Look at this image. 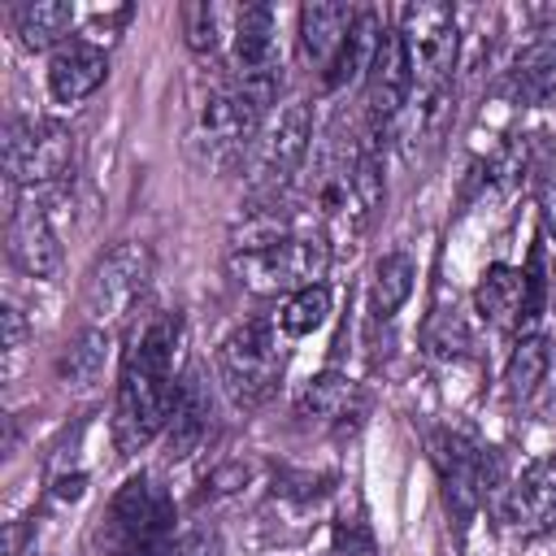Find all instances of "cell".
<instances>
[{
  "label": "cell",
  "instance_id": "obj_2",
  "mask_svg": "<svg viewBox=\"0 0 556 556\" xmlns=\"http://www.w3.org/2000/svg\"><path fill=\"white\" fill-rule=\"evenodd\" d=\"M269 117V104L261 96H252L243 83L226 78L217 83L204 104L195 109V122H191V135H187V148L191 156L208 169V174H222V169H235L243 165L256 130L265 126Z\"/></svg>",
  "mask_w": 556,
  "mask_h": 556
},
{
  "label": "cell",
  "instance_id": "obj_25",
  "mask_svg": "<svg viewBox=\"0 0 556 556\" xmlns=\"http://www.w3.org/2000/svg\"><path fill=\"white\" fill-rule=\"evenodd\" d=\"M413 278H417L413 256L408 252H387L369 274V313L378 321H391L404 308V300L413 295Z\"/></svg>",
  "mask_w": 556,
  "mask_h": 556
},
{
  "label": "cell",
  "instance_id": "obj_19",
  "mask_svg": "<svg viewBox=\"0 0 556 556\" xmlns=\"http://www.w3.org/2000/svg\"><path fill=\"white\" fill-rule=\"evenodd\" d=\"M365 413V395L356 382H348L343 374H321L304 387L300 404H295V417L304 421H317V426H348V417L356 421Z\"/></svg>",
  "mask_w": 556,
  "mask_h": 556
},
{
  "label": "cell",
  "instance_id": "obj_31",
  "mask_svg": "<svg viewBox=\"0 0 556 556\" xmlns=\"http://www.w3.org/2000/svg\"><path fill=\"white\" fill-rule=\"evenodd\" d=\"M174 556H222V539L208 526H195L174 539Z\"/></svg>",
  "mask_w": 556,
  "mask_h": 556
},
{
  "label": "cell",
  "instance_id": "obj_16",
  "mask_svg": "<svg viewBox=\"0 0 556 556\" xmlns=\"http://www.w3.org/2000/svg\"><path fill=\"white\" fill-rule=\"evenodd\" d=\"M473 308L486 326L495 330H521V308H526V274L517 265H486L478 287H473Z\"/></svg>",
  "mask_w": 556,
  "mask_h": 556
},
{
  "label": "cell",
  "instance_id": "obj_30",
  "mask_svg": "<svg viewBox=\"0 0 556 556\" xmlns=\"http://www.w3.org/2000/svg\"><path fill=\"white\" fill-rule=\"evenodd\" d=\"M334 556H374V534H369V526L365 521H348V517H339L334 521Z\"/></svg>",
  "mask_w": 556,
  "mask_h": 556
},
{
  "label": "cell",
  "instance_id": "obj_13",
  "mask_svg": "<svg viewBox=\"0 0 556 556\" xmlns=\"http://www.w3.org/2000/svg\"><path fill=\"white\" fill-rule=\"evenodd\" d=\"M413 96V70H408V56H404V43L395 30L382 35L378 43V56L365 74V122H369V135L365 139H378L408 104Z\"/></svg>",
  "mask_w": 556,
  "mask_h": 556
},
{
  "label": "cell",
  "instance_id": "obj_22",
  "mask_svg": "<svg viewBox=\"0 0 556 556\" xmlns=\"http://www.w3.org/2000/svg\"><path fill=\"white\" fill-rule=\"evenodd\" d=\"M547 369H552V343L539 330L521 334L508 365H504V400L508 404H530L534 391L547 382Z\"/></svg>",
  "mask_w": 556,
  "mask_h": 556
},
{
  "label": "cell",
  "instance_id": "obj_9",
  "mask_svg": "<svg viewBox=\"0 0 556 556\" xmlns=\"http://www.w3.org/2000/svg\"><path fill=\"white\" fill-rule=\"evenodd\" d=\"M395 35L404 43V56H408V70H413V87L417 91H447V78H452V65H456V48H460L456 13L447 4H430V0L404 4Z\"/></svg>",
  "mask_w": 556,
  "mask_h": 556
},
{
  "label": "cell",
  "instance_id": "obj_17",
  "mask_svg": "<svg viewBox=\"0 0 556 556\" xmlns=\"http://www.w3.org/2000/svg\"><path fill=\"white\" fill-rule=\"evenodd\" d=\"M208 421H213L208 391L200 387L195 374H187L178 382V400H174V413L165 421V456L169 460H187L191 452H200V443L208 439Z\"/></svg>",
  "mask_w": 556,
  "mask_h": 556
},
{
  "label": "cell",
  "instance_id": "obj_18",
  "mask_svg": "<svg viewBox=\"0 0 556 556\" xmlns=\"http://www.w3.org/2000/svg\"><path fill=\"white\" fill-rule=\"evenodd\" d=\"M356 22V9L352 4H304L300 9V48L304 56L313 61V70H330L348 30Z\"/></svg>",
  "mask_w": 556,
  "mask_h": 556
},
{
  "label": "cell",
  "instance_id": "obj_21",
  "mask_svg": "<svg viewBox=\"0 0 556 556\" xmlns=\"http://www.w3.org/2000/svg\"><path fill=\"white\" fill-rule=\"evenodd\" d=\"M70 26H74V4H65V0H30V4L13 9L17 43L30 52H48V48L56 52L70 39Z\"/></svg>",
  "mask_w": 556,
  "mask_h": 556
},
{
  "label": "cell",
  "instance_id": "obj_27",
  "mask_svg": "<svg viewBox=\"0 0 556 556\" xmlns=\"http://www.w3.org/2000/svg\"><path fill=\"white\" fill-rule=\"evenodd\" d=\"M222 22H230V13H222L217 4H187L182 9V26H187V48L191 52H217L222 35Z\"/></svg>",
  "mask_w": 556,
  "mask_h": 556
},
{
  "label": "cell",
  "instance_id": "obj_26",
  "mask_svg": "<svg viewBox=\"0 0 556 556\" xmlns=\"http://www.w3.org/2000/svg\"><path fill=\"white\" fill-rule=\"evenodd\" d=\"M330 317V287L326 282H313V287H300L282 300L278 308V330L300 339V334H313L321 321Z\"/></svg>",
  "mask_w": 556,
  "mask_h": 556
},
{
  "label": "cell",
  "instance_id": "obj_32",
  "mask_svg": "<svg viewBox=\"0 0 556 556\" xmlns=\"http://www.w3.org/2000/svg\"><path fill=\"white\" fill-rule=\"evenodd\" d=\"M539 208H543V226L556 235V161L539 178Z\"/></svg>",
  "mask_w": 556,
  "mask_h": 556
},
{
  "label": "cell",
  "instance_id": "obj_4",
  "mask_svg": "<svg viewBox=\"0 0 556 556\" xmlns=\"http://www.w3.org/2000/svg\"><path fill=\"white\" fill-rule=\"evenodd\" d=\"M287 356L269 321H243L217 343V382L235 408H261L282 382Z\"/></svg>",
  "mask_w": 556,
  "mask_h": 556
},
{
  "label": "cell",
  "instance_id": "obj_12",
  "mask_svg": "<svg viewBox=\"0 0 556 556\" xmlns=\"http://www.w3.org/2000/svg\"><path fill=\"white\" fill-rule=\"evenodd\" d=\"M500 521L521 539H539L556 530V456H539L513 478Z\"/></svg>",
  "mask_w": 556,
  "mask_h": 556
},
{
  "label": "cell",
  "instance_id": "obj_6",
  "mask_svg": "<svg viewBox=\"0 0 556 556\" xmlns=\"http://www.w3.org/2000/svg\"><path fill=\"white\" fill-rule=\"evenodd\" d=\"M4 174L30 195L56 191L74 174V135L52 117H13L4 126Z\"/></svg>",
  "mask_w": 556,
  "mask_h": 556
},
{
  "label": "cell",
  "instance_id": "obj_7",
  "mask_svg": "<svg viewBox=\"0 0 556 556\" xmlns=\"http://www.w3.org/2000/svg\"><path fill=\"white\" fill-rule=\"evenodd\" d=\"M100 534H104L109 556H135V552L174 543V504L165 486H156L148 473L126 478L117 495L109 500Z\"/></svg>",
  "mask_w": 556,
  "mask_h": 556
},
{
  "label": "cell",
  "instance_id": "obj_33",
  "mask_svg": "<svg viewBox=\"0 0 556 556\" xmlns=\"http://www.w3.org/2000/svg\"><path fill=\"white\" fill-rule=\"evenodd\" d=\"M135 556H174V543H165V547H148V552H135Z\"/></svg>",
  "mask_w": 556,
  "mask_h": 556
},
{
  "label": "cell",
  "instance_id": "obj_29",
  "mask_svg": "<svg viewBox=\"0 0 556 556\" xmlns=\"http://www.w3.org/2000/svg\"><path fill=\"white\" fill-rule=\"evenodd\" d=\"M26 343H30L26 317H22V313L9 304V308H4V378H17L22 356H26Z\"/></svg>",
  "mask_w": 556,
  "mask_h": 556
},
{
  "label": "cell",
  "instance_id": "obj_3",
  "mask_svg": "<svg viewBox=\"0 0 556 556\" xmlns=\"http://www.w3.org/2000/svg\"><path fill=\"white\" fill-rule=\"evenodd\" d=\"M330 261H334V248L321 230H295L261 248H239L230 256V269L256 295H278V291L291 295L300 287L321 282Z\"/></svg>",
  "mask_w": 556,
  "mask_h": 556
},
{
  "label": "cell",
  "instance_id": "obj_11",
  "mask_svg": "<svg viewBox=\"0 0 556 556\" xmlns=\"http://www.w3.org/2000/svg\"><path fill=\"white\" fill-rule=\"evenodd\" d=\"M482 447L478 434L469 426H439L430 434V456L443 482V504L456 521V530H465L473 521V513L482 508Z\"/></svg>",
  "mask_w": 556,
  "mask_h": 556
},
{
  "label": "cell",
  "instance_id": "obj_24",
  "mask_svg": "<svg viewBox=\"0 0 556 556\" xmlns=\"http://www.w3.org/2000/svg\"><path fill=\"white\" fill-rule=\"evenodd\" d=\"M104 361H109V330L83 326V330L65 343V352L56 356V378H61L65 387L87 391V387H96V382L104 378Z\"/></svg>",
  "mask_w": 556,
  "mask_h": 556
},
{
  "label": "cell",
  "instance_id": "obj_8",
  "mask_svg": "<svg viewBox=\"0 0 556 556\" xmlns=\"http://www.w3.org/2000/svg\"><path fill=\"white\" fill-rule=\"evenodd\" d=\"M148 278H152V252H148V243H139V239L113 243V248L91 265L87 282H83V313H87V326L109 330L113 321L130 317L135 304H139L143 291H148Z\"/></svg>",
  "mask_w": 556,
  "mask_h": 556
},
{
  "label": "cell",
  "instance_id": "obj_14",
  "mask_svg": "<svg viewBox=\"0 0 556 556\" xmlns=\"http://www.w3.org/2000/svg\"><path fill=\"white\" fill-rule=\"evenodd\" d=\"M9 261L26 278H52L61 269V239L48 222V208L39 195H26L9 213Z\"/></svg>",
  "mask_w": 556,
  "mask_h": 556
},
{
  "label": "cell",
  "instance_id": "obj_23",
  "mask_svg": "<svg viewBox=\"0 0 556 556\" xmlns=\"http://www.w3.org/2000/svg\"><path fill=\"white\" fill-rule=\"evenodd\" d=\"M508 91L521 104H543L556 96V39H534L517 52L508 70Z\"/></svg>",
  "mask_w": 556,
  "mask_h": 556
},
{
  "label": "cell",
  "instance_id": "obj_5",
  "mask_svg": "<svg viewBox=\"0 0 556 556\" xmlns=\"http://www.w3.org/2000/svg\"><path fill=\"white\" fill-rule=\"evenodd\" d=\"M308 139H313V109L304 100H291L265 117V126L256 130V139L243 156L248 182L265 204H278L287 195L291 178L300 174V165L308 156Z\"/></svg>",
  "mask_w": 556,
  "mask_h": 556
},
{
  "label": "cell",
  "instance_id": "obj_20",
  "mask_svg": "<svg viewBox=\"0 0 556 556\" xmlns=\"http://www.w3.org/2000/svg\"><path fill=\"white\" fill-rule=\"evenodd\" d=\"M382 35H387V26H382L378 9H356V22H352V30H348V39H343V48H339V56H334V65L321 74V83L334 91V87H348V83H356L361 74H369Z\"/></svg>",
  "mask_w": 556,
  "mask_h": 556
},
{
  "label": "cell",
  "instance_id": "obj_28",
  "mask_svg": "<svg viewBox=\"0 0 556 556\" xmlns=\"http://www.w3.org/2000/svg\"><path fill=\"white\" fill-rule=\"evenodd\" d=\"M426 348H430L434 356H465V352L473 348V339H469V330H465V321H460L456 313H439V317L426 326Z\"/></svg>",
  "mask_w": 556,
  "mask_h": 556
},
{
  "label": "cell",
  "instance_id": "obj_10",
  "mask_svg": "<svg viewBox=\"0 0 556 556\" xmlns=\"http://www.w3.org/2000/svg\"><path fill=\"white\" fill-rule=\"evenodd\" d=\"M230 78L243 83L265 104H274L282 83V52H278V22L269 4L230 9Z\"/></svg>",
  "mask_w": 556,
  "mask_h": 556
},
{
  "label": "cell",
  "instance_id": "obj_1",
  "mask_svg": "<svg viewBox=\"0 0 556 556\" xmlns=\"http://www.w3.org/2000/svg\"><path fill=\"white\" fill-rule=\"evenodd\" d=\"M178 343H182L178 313L148 308L143 317H135L122 348L117 404H113V447L122 456H135L156 434H165V421L178 400V382H174Z\"/></svg>",
  "mask_w": 556,
  "mask_h": 556
},
{
  "label": "cell",
  "instance_id": "obj_15",
  "mask_svg": "<svg viewBox=\"0 0 556 556\" xmlns=\"http://www.w3.org/2000/svg\"><path fill=\"white\" fill-rule=\"evenodd\" d=\"M104 78H109V52L91 39H65L48 56V91L56 104L87 100Z\"/></svg>",
  "mask_w": 556,
  "mask_h": 556
}]
</instances>
